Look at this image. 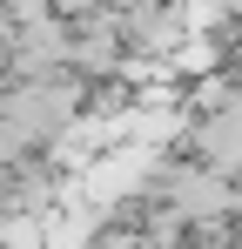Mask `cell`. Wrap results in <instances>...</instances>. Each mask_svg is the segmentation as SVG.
<instances>
[{
	"mask_svg": "<svg viewBox=\"0 0 242 249\" xmlns=\"http://www.w3.org/2000/svg\"><path fill=\"white\" fill-rule=\"evenodd\" d=\"M202 162L222 168V175H242V108H229V115H215V122H202Z\"/></svg>",
	"mask_w": 242,
	"mask_h": 249,
	"instance_id": "1",
	"label": "cell"
}]
</instances>
